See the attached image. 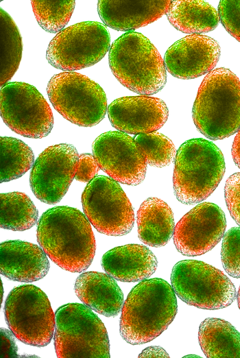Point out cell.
<instances>
[{"instance_id":"1","label":"cell","mask_w":240,"mask_h":358,"mask_svg":"<svg viewBox=\"0 0 240 358\" xmlns=\"http://www.w3.org/2000/svg\"><path fill=\"white\" fill-rule=\"evenodd\" d=\"M37 241L50 259L70 272H82L91 264L96 249L89 221L68 206L51 208L38 220Z\"/></svg>"},{"instance_id":"2","label":"cell","mask_w":240,"mask_h":358,"mask_svg":"<svg viewBox=\"0 0 240 358\" xmlns=\"http://www.w3.org/2000/svg\"><path fill=\"white\" fill-rule=\"evenodd\" d=\"M177 311L169 283L159 278L143 280L132 289L123 305L120 334L132 345L147 343L167 329Z\"/></svg>"},{"instance_id":"3","label":"cell","mask_w":240,"mask_h":358,"mask_svg":"<svg viewBox=\"0 0 240 358\" xmlns=\"http://www.w3.org/2000/svg\"><path fill=\"white\" fill-rule=\"evenodd\" d=\"M197 130L220 140L240 128V80L230 69L212 70L202 82L192 109Z\"/></svg>"},{"instance_id":"4","label":"cell","mask_w":240,"mask_h":358,"mask_svg":"<svg viewBox=\"0 0 240 358\" xmlns=\"http://www.w3.org/2000/svg\"><path fill=\"white\" fill-rule=\"evenodd\" d=\"M108 62L117 80L129 90L143 95L157 93L165 86V62L155 46L144 35L128 32L112 44Z\"/></svg>"},{"instance_id":"5","label":"cell","mask_w":240,"mask_h":358,"mask_svg":"<svg viewBox=\"0 0 240 358\" xmlns=\"http://www.w3.org/2000/svg\"><path fill=\"white\" fill-rule=\"evenodd\" d=\"M223 154L211 141L192 139L176 152L173 176L174 194L179 202L194 204L215 191L224 173Z\"/></svg>"},{"instance_id":"6","label":"cell","mask_w":240,"mask_h":358,"mask_svg":"<svg viewBox=\"0 0 240 358\" xmlns=\"http://www.w3.org/2000/svg\"><path fill=\"white\" fill-rule=\"evenodd\" d=\"M54 346L58 357H110L106 329L90 308L68 303L55 313Z\"/></svg>"},{"instance_id":"7","label":"cell","mask_w":240,"mask_h":358,"mask_svg":"<svg viewBox=\"0 0 240 358\" xmlns=\"http://www.w3.org/2000/svg\"><path fill=\"white\" fill-rule=\"evenodd\" d=\"M54 108L70 122L83 127L99 123L107 110L103 88L87 76L75 71L54 75L47 86Z\"/></svg>"},{"instance_id":"8","label":"cell","mask_w":240,"mask_h":358,"mask_svg":"<svg viewBox=\"0 0 240 358\" xmlns=\"http://www.w3.org/2000/svg\"><path fill=\"white\" fill-rule=\"evenodd\" d=\"M3 310L6 323L19 340L38 347L50 343L56 318L47 295L40 288L33 285L13 288Z\"/></svg>"},{"instance_id":"9","label":"cell","mask_w":240,"mask_h":358,"mask_svg":"<svg viewBox=\"0 0 240 358\" xmlns=\"http://www.w3.org/2000/svg\"><path fill=\"white\" fill-rule=\"evenodd\" d=\"M171 283L180 299L204 309L225 308L237 296L235 287L221 270L200 261L178 262L172 269Z\"/></svg>"},{"instance_id":"10","label":"cell","mask_w":240,"mask_h":358,"mask_svg":"<svg viewBox=\"0 0 240 358\" xmlns=\"http://www.w3.org/2000/svg\"><path fill=\"white\" fill-rule=\"evenodd\" d=\"M110 33L102 23L80 22L56 35L48 45L46 58L56 69L80 70L101 60L110 48Z\"/></svg>"},{"instance_id":"11","label":"cell","mask_w":240,"mask_h":358,"mask_svg":"<svg viewBox=\"0 0 240 358\" xmlns=\"http://www.w3.org/2000/svg\"><path fill=\"white\" fill-rule=\"evenodd\" d=\"M84 214L99 232L110 236L129 233L134 226V214L126 194L113 179L97 176L82 195Z\"/></svg>"},{"instance_id":"12","label":"cell","mask_w":240,"mask_h":358,"mask_svg":"<svg viewBox=\"0 0 240 358\" xmlns=\"http://www.w3.org/2000/svg\"><path fill=\"white\" fill-rule=\"evenodd\" d=\"M1 117L13 132L28 138H43L53 126L47 102L35 86L25 82H8L1 87Z\"/></svg>"},{"instance_id":"13","label":"cell","mask_w":240,"mask_h":358,"mask_svg":"<svg viewBox=\"0 0 240 358\" xmlns=\"http://www.w3.org/2000/svg\"><path fill=\"white\" fill-rule=\"evenodd\" d=\"M78 160L77 151L73 145L60 143L46 148L30 173V187L35 196L48 204L60 202L75 178Z\"/></svg>"},{"instance_id":"14","label":"cell","mask_w":240,"mask_h":358,"mask_svg":"<svg viewBox=\"0 0 240 358\" xmlns=\"http://www.w3.org/2000/svg\"><path fill=\"white\" fill-rule=\"evenodd\" d=\"M93 156L99 168L114 180L128 185L141 183L147 163L133 138L121 131H108L93 143Z\"/></svg>"},{"instance_id":"15","label":"cell","mask_w":240,"mask_h":358,"mask_svg":"<svg viewBox=\"0 0 240 358\" xmlns=\"http://www.w3.org/2000/svg\"><path fill=\"white\" fill-rule=\"evenodd\" d=\"M226 227L224 211L214 203L202 202L177 223L173 243L177 250L189 256L211 250L223 237Z\"/></svg>"},{"instance_id":"16","label":"cell","mask_w":240,"mask_h":358,"mask_svg":"<svg viewBox=\"0 0 240 358\" xmlns=\"http://www.w3.org/2000/svg\"><path fill=\"white\" fill-rule=\"evenodd\" d=\"M220 47L213 38L190 34L171 45L164 56L166 69L173 76L189 80L208 73L220 57Z\"/></svg>"},{"instance_id":"17","label":"cell","mask_w":240,"mask_h":358,"mask_svg":"<svg viewBox=\"0 0 240 358\" xmlns=\"http://www.w3.org/2000/svg\"><path fill=\"white\" fill-rule=\"evenodd\" d=\"M108 115L115 129L137 135L160 129L167 120L169 110L165 102L159 98L126 96L110 103Z\"/></svg>"},{"instance_id":"18","label":"cell","mask_w":240,"mask_h":358,"mask_svg":"<svg viewBox=\"0 0 240 358\" xmlns=\"http://www.w3.org/2000/svg\"><path fill=\"white\" fill-rule=\"evenodd\" d=\"M169 0H100L97 11L103 23L117 31H133L166 14Z\"/></svg>"},{"instance_id":"19","label":"cell","mask_w":240,"mask_h":358,"mask_svg":"<svg viewBox=\"0 0 240 358\" xmlns=\"http://www.w3.org/2000/svg\"><path fill=\"white\" fill-rule=\"evenodd\" d=\"M49 267L46 253L38 245L21 240L1 243V274L10 280L36 281L47 275Z\"/></svg>"},{"instance_id":"20","label":"cell","mask_w":240,"mask_h":358,"mask_svg":"<svg viewBox=\"0 0 240 358\" xmlns=\"http://www.w3.org/2000/svg\"><path fill=\"white\" fill-rule=\"evenodd\" d=\"M102 268L114 279L137 282L147 279L156 271L157 259L146 246L127 244L106 252L101 258Z\"/></svg>"},{"instance_id":"21","label":"cell","mask_w":240,"mask_h":358,"mask_svg":"<svg viewBox=\"0 0 240 358\" xmlns=\"http://www.w3.org/2000/svg\"><path fill=\"white\" fill-rule=\"evenodd\" d=\"M74 290L86 307L106 317H115L123 306V292L115 279L107 274L84 272L77 276Z\"/></svg>"},{"instance_id":"22","label":"cell","mask_w":240,"mask_h":358,"mask_svg":"<svg viewBox=\"0 0 240 358\" xmlns=\"http://www.w3.org/2000/svg\"><path fill=\"white\" fill-rule=\"evenodd\" d=\"M138 236L152 247L165 246L173 235L174 219L169 206L157 198H149L137 211Z\"/></svg>"},{"instance_id":"23","label":"cell","mask_w":240,"mask_h":358,"mask_svg":"<svg viewBox=\"0 0 240 358\" xmlns=\"http://www.w3.org/2000/svg\"><path fill=\"white\" fill-rule=\"evenodd\" d=\"M166 15L173 27L191 34L213 30L219 20L215 8L202 0L172 1Z\"/></svg>"},{"instance_id":"24","label":"cell","mask_w":240,"mask_h":358,"mask_svg":"<svg viewBox=\"0 0 240 358\" xmlns=\"http://www.w3.org/2000/svg\"><path fill=\"white\" fill-rule=\"evenodd\" d=\"M198 340L206 357H240V333L224 320L205 319L199 327Z\"/></svg>"},{"instance_id":"25","label":"cell","mask_w":240,"mask_h":358,"mask_svg":"<svg viewBox=\"0 0 240 358\" xmlns=\"http://www.w3.org/2000/svg\"><path fill=\"white\" fill-rule=\"evenodd\" d=\"M0 208L2 228L23 231L31 228L37 222L38 210L24 193H1Z\"/></svg>"},{"instance_id":"26","label":"cell","mask_w":240,"mask_h":358,"mask_svg":"<svg viewBox=\"0 0 240 358\" xmlns=\"http://www.w3.org/2000/svg\"><path fill=\"white\" fill-rule=\"evenodd\" d=\"M1 86L12 77L21 60L23 44L19 29L11 16L0 9Z\"/></svg>"},{"instance_id":"27","label":"cell","mask_w":240,"mask_h":358,"mask_svg":"<svg viewBox=\"0 0 240 358\" xmlns=\"http://www.w3.org/2000/svg\"><path fill=\"white\" fill-rule=\"evenodd\" d=\"M1 182L17 179L33 167L34 155L32 149L22 141L1 136Z\"/></svg>"},{"instance_id":"28","label":"cell","mask_w":240,"mask_h":358,"mask_svg":"<svg viewBox=\"0 0 240 358\" xmlns=\"http://www.w3.org/2000/svg\"><path fill=\"white\" fill-rule=\"evenodd\" d=\"M33 12L39 25L49 33H58L69 21L74 10V0H33Z\"/></svg>"},{"instance_id":"29","label":"cell","mask_w":240,"mask_h":358,"mask_svg":"<svg viewBox=\"0 0 240 358\" xmlns=\"http://www.w3.org/2000/svg\"><path fill=\"white\" fill-rule=\"evenodd\" d=\"M134 140L150 166L163 167L171 163L175 158L176 151L173 142L160 132L154 131L137 134Z\"/></svg>"},{"instance_id":"30","label":"cell","mask_w":240,"mask_h":358,"mask_svg":"<svg viewBox=\"0 0 240 358\" xmlns=\"http://www.w3.org/2000/svg\"><path fill=\"white\" fill-rule=\"evenodd\" d=\"M221 259L225 271L230 276L240 278V227H233L226 232Z\"/></svg>"},{"instance_id":"31","label":"cell","mask_w":240,"mask_h":358,"mask_svg":"<svg viewBox=\"0 0 240 358\" xmlns=\"http://www.w3.org/2000/svg\"><path fill=\"white\" fill-rule=\"evenodd\" d=\"M218 14L226 30L240 42V0L220 1Z\"/></svg>"},{"instance_id":"32","label":"cell","mask_w":240,"mask_h":358,"mask_svg":"<svg viewBox=\"0 0 240 358\" xmlns=\"http://www.w3.org/2000/svg\"><path fill=\"white\" fill-rule=\"evenodd\" d=\"M224 198L231 217L240 226V172L233 174L227 179Z\"/></svg>"},{"instance_id":"33","label":"cell","mask_w":240,"mask_h":358,"mask_svg":"<svg viewBox=\"0 0 240 358\" xmlns=\"http://www.w3.org/2000/svg\"><path fill=\"white\" fill-rule=\"evenodd\" d=\"M99 168V167L92 154H81L79 156L75 178L80 182H90L98 173Z\"/></svg>"},{"instance_id":"34","label":"cell","mask_w":240,"mask_h":358,"mask_svg":"<svg viewBox=\"0 0 240 358\" xmlns=\"http://www.w3.org/2000/svg\"><path fill=\"white\" fill-rule=\"evenodd\" d=\"M13 335L12 331L1 328V358L18 357L17 346Z\"/></svg>"},{"instance_id":"35","label":"cell","mask_w":240,"mask_h":358,"mask_svg":"<svg viewBox=\"0 0 240 358\" xmlns=\"http://www.w3.org/2000/svg\"><path fill=\"white\" fill-rule=\"evenodd\" d=\"M139 357H169L166 351L160 346L146 348L139 355Z\"/></svg>"},{"instance_id":"36","label":"cell","mask_w":240,"mask_h":358,"mask_svg":"<svg viewBox=\"0 0 240 358\" xmlns=\"http://www.w3.org/2000/svg\"><path fill=\"white\" fill-rule=\"evenodd\" d=\"M231 152L235 164L240 168V128L235 137Z\"/></svg>"},{"instance_id":"37","label":"cell","mask_w":240,"mask_h":358,"mask_svg":"<svg viewBox=\"0 0 240 358\" xmlns=\"http://www.w3.org/2000/svg\"><path fill=\"white\" fill-rule=\"evenodd\" d=\"M237 299L238 307L240 309V286H239V290H238V292L237 294Z\"/></svg>"}]
</instances>
